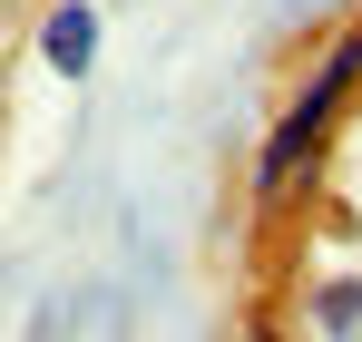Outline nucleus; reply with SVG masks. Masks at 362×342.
Segmentation results:
<instances>
[{"mask_svg":"<svg viewBox=\"0 0 362 342\" xmlns=\"http://www.w3.org/2000/svg\"><path fill=\"white\" fill-rule=\"evenodd\" d=\"M40 59H49L59 78H88V59H98V10H88V0H49V20H40Z\"/></svg>","mask_w":362,"mask_h":342,"instance_id":"nucleus-2","label":"nucleus"},{"mask_svg":"<svg viewBox=\"0 0 362 342\" xmlns=\"http://www.w3.org/2000/svg\"><path fill=\"white\" fill-rule=\"evenodd\" d=\"M313 323H323L333 342H353L362 333V274H333V284L313 293Z\"/></svg>","mask_w":362,"mask_h":342,"instance_id":"nucleus-3","label":"nucleus"},{"mask_svg":"<svg viewBox=\"0 0 362 342\" xmlns=\"http://www.w3.org/2000/svg\"><path fill=\"white\" fill-rule=\"evenodd\" d=\"M353 78H362V30H343L333 59L294 88V108L264 127V147H255V206H274V196L313 167V147H323V127H333V108H343V88H353Z\"/></svg>","mask_w":362,"mask_h":342,"instance_id":"nucleus-1","label":"nucleus"},{"mask_svg":"<svg viewBox=\"0 0 362 342\" xmlns=\"http://www.w3.org/2000/svg\"><path fill=\"white\" fill-rule=\"evenodd\" d=\"M245 342H274V323H255V333H245Z\"/></svg>","mask_w":362,"mask_h":342,"instance_id":"nucleus-4","label":"nucleus"}]
</instances>
